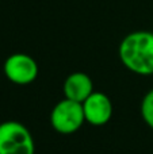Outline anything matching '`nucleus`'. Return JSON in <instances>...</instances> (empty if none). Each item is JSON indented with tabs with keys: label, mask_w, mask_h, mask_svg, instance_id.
Segmentation results:
<instances>
[{
	"label": "nucleus",
	"mask_w": 153,
	"mask_h": 154,
	"mask_svg": "<svg viewBox=\"0 0 153 154\" xmlns=\"http://www.w3.org/2000/svg\"><path fill=\"white\" fill-rule=\"evenodd\" d=\"M118 56L122 65L140 76L153 75V32L138 30L121 41Z\"/></svg>",
	"instance_id": "nucleus-1"
},
{
	"label": "nucleus",
	"mask_w": 153,
	"mask_h": 154,
	"mask_svg": "<svg viewBox=\"0 0 153 154\" xmlns=\"http://www.w3.org/2000/svg\"><path fill=\"white\" fill-rule=\"evenodd\" d=\"M141 116L146 126L153 130V88L145 93L141 101Z\"/></svg>",
	"instance_id": "nucleus-7"
},
{
	"label": "nucleus",
	"mask_w": 153,
	"mask_h": 154,
	"mask_svg": "<svg viewBox=\"0 0 153 154\" xmlns=\"http://www.w3.org/2000/svg\"><path fill=\"white\" fill-rule=\"evenodd\" d=\"M83 111L86 122L91 126H105L113 116L111 99L103 92H95L83 101Z\"/></svg>",
	"instance_id": "nucleus-5"
},
{
	"label": "nucleus",
	"mask_w": 153,
	"mask_h": 154,
	"mask_svg": "<svg viewBox=\"0 0 153 154\" xmlns=\"http://www.w3.org/2000/svg\"><path fill=\"white\" fill-rule=\"evenodd\" d=\"M3 70L12 84L29 85L34 82L38 76V64L26 53H14L4 61Z\"/></svg>",
	"instance_id": "nucleus-4"
},
{
	"label": "nucleus",
	"mask_w": 153,
	"mask_h": 154,
	"mask_svg": "<svg viewBox=\"0 0 153 154\" xmlns=\"http://www.w3.org/2000/svg\"><path fill=\"white\" fill-rule=\"evenodd\" d=\"M0 154H35V142L30 130L20 122L0 123Z\"/></svg>",
	"instance_id": "nucleus-2"
},
{
	"label": "nucleus",
	"mask_w": 153,
	"mask_h": 154,
	"mask_svg": "<svg viewBox=\"0 0 153 154\" xmlns=\"http://www.w3.org/2000/svg\"><path fill=\"white\" fill-rule=\"evenodd\" d=\"M86 123L83 104L77 101L62 99L53 107L50 112V125L58 134L69 135L80 130Z\"/></svg>",
	"instance_id": "nucleus-3"
},
{
	"label": "nucleus",
	"mask_w": 153,
	"mask_h": 154,
	"mask_svg": "<svg viewBox=\"0 0 153 154\" xmlns=\"http://www.w3.org/2000/svg\"><path fill=\"white\" fill-rule=\"evenodd\" d=\"M65 99L83 103L94 93V82L91 77L84 72H73L65 79L62 85Z\"/></svg>",
	"instance_id": "nucleus-6"
}]
</instances>
